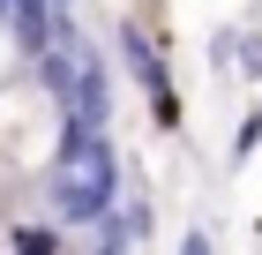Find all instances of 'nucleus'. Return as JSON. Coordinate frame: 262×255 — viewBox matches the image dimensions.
I'll list each match as a JSON object with an SVG mask.
<instances>
[{"label":"nucleus","mask_w":262,"mask_h":255,"mask_svg":"<svg viewBox=\"0 0 262 255\" xmlns=\"http://www.w3.org/2000/svg\"><path fill=\"white\" fill-rule=\"evenodd\" d=\"M38 188H45L60 225H105L113 203H120V158H113L105 135H60V150L38 173Z\"/></svg>","instance_id":"1"},{"label":"nucleus","mask_w":262,"mask_h":255,"mask_svg":"<svg viewBox=\"0 0 262 255\" xmlns=\"http://www.w3.org/2000/svg\"><path fill=\"white\" fill-rule=\"evenodd\" d=\"M60 150V105L45 98V83L30 68L0 83V180L8 173H45Z\"/></svg>","instance_id":"2"},{"label":"nucleus","mask_w":262,"mask_h":255,"mask_svg":"<svg viewBox=\"0 0 262 255\" xmlns=\"http://www.w3.org/2000/svg\"><path fill=\"white\" fill-rule=\"evenodd\" d=\"M120 68L142 83V98H150V113H158V128H180V98H172V75H165L158 45L142 38L135 23H120Z\"/></svg>","instance_id":"3"},{"label":"nucleus","mask_w":262,"mask_h":255,"mask_svg":"<svg viewBox=\"0 0 262 255\" xmlns=\"http://www.w3.org/2000/svg\"><path fill=\"white\" fill-rule=\"evenodd\" d=\"M8 255H60V225H0Z\"/></svg>","instance_id":"4"},{"label":"nucleus","mask_w":262,"mask_h":255,"mask_svg":"<svg viewBox=\"0 0 262 255\" xmlns=\"http://www.w3.org/2000/svg\"><path fill=\"white\" fill-rule=\"evenodd\" d=\"M232 68H240L247 83H262V30H247V38H232Z\"/></svg>","instance_id":"5"},{"label":"nucleus","mask_w":262,"mask_h":255,"mask_svg":"<svg viewBox=\"0 0 262 255\" xmlns=\"http://www.w3.org/2000/svg\"><path fill=\"white\" fill-rule=\"evenodd\" d=\"M255 143H262V113H240V128H232V158H255Z\"/></svg>","instance_id":"6"},{"label":"nucleus","mask_w":262,"mask_h":255,"mask_svg":"<svg viewBox=\"0 0 262 255\" xmlns=\"http://www.w3.org/2000/svg\"><path fill=\"white\" fill-rule=\"evenodd\" d=\"M180 255H217V240L202 233V225H187V233H180Z\"/></svg>","instance_id":"7"},{"label":"nucleus","mask_w":262,"mask_h":255,"mask_svg":"<svg viewBox=\"0 0 262 255\" xmlns=\"http://www.w3.org/2000/svg\"><path fill=\"white\" fill-rule=\"evenodd\" d=\"M15 68H23V60H15V45H8V23H0V83L15 75Z\"/></svg>","instance_id":"8"},{"label":"nucleus","mask_w":262,"mask_h":255,"mask_svg":"<svg viewBox=\"0 0 262 255\" xmlns=\"http://www.w3.org/2000/svg\"><path fill=\"white\" fill-rule=\"evenodd\" d=\"M120 248H127V240L113 233V225H105V240H98V248H90V255H120Z\"/></svg>","instance_id":"9"}]
</instances>
